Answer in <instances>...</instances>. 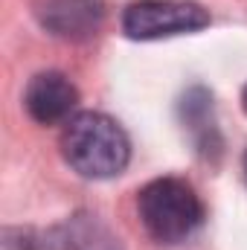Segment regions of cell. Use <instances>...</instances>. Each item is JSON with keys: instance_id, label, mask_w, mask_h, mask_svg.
<instances>
[{"instance_id": "obj_6", "label": "cell", "mask_w": 247, "mask_h": 250, "mask_svg": "<svg viewBox=\"0 0 247 250\" xmlns=\"http://www.w3.org/2000/svg\"><path fill=\"white\" fill-rule=\"evenodd\" d=\"M181 120L189 134V140L195 143V148L204 157H215L221 151V134L215 123V108H212V96L206 87H192L186 90L181 99Z\"/></svg>"}, {"instance_id": "obj_2", "label": "cell", "mask_w": 247, "mask_h": 250, "mask_svg": "<svg viewBox=\"0 0 247 250\" xmlns=\"http://www.w3.org/2000/svg\"><path fill=\"white\" fill-rule=\"evenodd\" d=\"M137 212L151 239L163 245L186 242L204 221V204L184 178H154L140 189Z\"/></svg>"}, {"instance_id": "obj_4", "label": "cell", "mask_w": 247, "mask_h": 250, "mask_svg": "<svg viewBox=\"0 0 247 250\" xmlns=\"http://www.w3.org/2000/svg\"><path fill=\"white\" fill-rule=\"evenodd\" d=\"M76 105H79V90L59 70L35 73L29 79L26 90H23V108H26V114L41 125H56V123L73 120Z\"/></svg>"}, {"instance_id": "obj_5", "label": "cell", "mask_w": 247, "mask_h": 250, "mask_svg": "<svg viewBox=\"0 0 247 250\" xmlns=\"http://www.w3.org/2000/svg\"><path fill=\"white\" fill-rule=\"evenodd\" d=\"M32 12L50 35L64 41H87L102 26L99 0H35Z\"/></svg>"}, {"instance_id": "obj_9", "label": "cell", "mask_w": 247, "mask_h": 250, "mask_svg": "<svg viewBox=\"0 0 247 250\" xmlns=\"http://www.w3.org/2000/svg\"><path fill=\"white\" fill-rule=\"evenodd\" d=\"M245 172H247V154H245Z\"/></svg>"}, {"instance_id": "obj_8", "label": "cell", "mask_w": 247, "mask_h": 250, "mask_svg": "<svg viewBox=\"0 0 247 250\" xmlns=\"http://www.w3.org/2000/svg\"><path fill=\"white\" fill-rule=\"evenodd\" d=\"M242 108H245V114H247V84H245V90H242Z\"/></svg>"}, {"instance_id": "obj_1", "label": "cell", "mask_w": 247, "mask_h": 250, "mask_svg": "<svg viewBox=\"0 0 247 250\" xmlns=\"http://www.w3.org/2000/svg\"><path fill=\"white\" fill-rule=\"evenodd\" d=\"M62 154L82 178L105 181L125 172L131 160V143L125 128L108 114L82 111L64 123Z\"/></svg>"}, {"instance_id": "obj_3", "label": "cell", "mask_w": 247, "mask_h": 250, "mask_svg": "<svg viewBox=\"0 0 247 250\" xmlns=\"http://www.w3.org/2000/svg\"><path fill=\"white\" fill-rule=\"evenodd\" d=\"M209 26V12L192 0H137L125 9L123 32L134 41H160Z\"/></svg>"}, {"instance_id": "obj_7", "label": "cell", "mask_w": 247, "mask_h": 250, "mask_svg": "<svg viewBox=\"0 0 247 250\" xmlns=\"http://www.w3.org/2000/svg\"><path fill=\"white\" fill-rule=\"evenodd\" d=\"M64 250H123L120 242L96 221L87 215H76L70 224L62 227Z\"/></svg>"}]
</instances>
